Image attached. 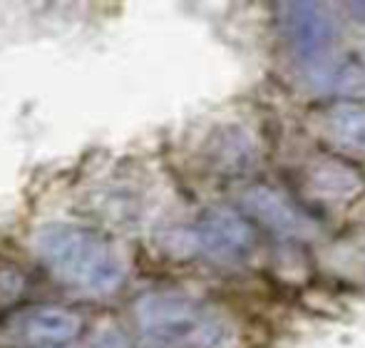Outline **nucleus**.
Masks as SVG:
<instances>
[{
  "mask_svg": "<svg viewBox=\"0 0 365 348\" xmlns=\"http://www.w3.org/2000/svg\"><path fill=\"white\" fill-rule=\"evenodd\" d=\"M35 252L60 281L87 294H115L125 281L120 252L92 229L50 224L35 237Z\"/></svg>",
  "mask_w": 365,
  "mask_h": 348,
  "instance_id": "1",
  "label": "nucleus"
},
{
  "mask_svg": "<svg viewBox=\"0 0 365 348\" xmlns=\"http://www.w3.org/2000/svg\"><path fill=\"white\" fill-rule=\"evenodd\" d=\"M135 319L142 339L154 348H217L226 336L219 316L174 291H154L137 301Z\"/></svg>",
  "mask_w": 365,
  "mask_h": 348,
  "instance_id": "2",
  "label": "nucleus"
},
{
  "mask_svg": "<svg viewBox=\"0 0 365 348\" xmlns=\"http://www.w3.org/2000/svg\"><path fill=\"white\" fill-rule=\"evenodd\" d=\"M284 30L291 53L306 68H321L336 45V23L318 3H291L284 10Z\"/></svg>",
  "mask_w": 365,
  "mask_h": 348,
  "instance_id": "3",
  "label": "nucleus"
},
{
  "mask_svg": "<svg viewBox=\"0 0 365 348\" xmlns=\"http://www.w3.org/2000/svg\"><path fill=\"white\" fill-rule=\"evenodd\" d=\"M197 252L221 264H236L246 259L254 249V229L239 212L226 207H214L199 217L192 229Z\"/></svg>",
  "mask_w": 365,
  "mask_h": 348,
  "instance_id": "4",
  "label": "nucleus"
},
{
  "mask_svg": "<svg viewBox=\"0 0 365 348\" xmlns=\"http://www.w3.org/2000/svg\"><path fill=\"white\" fill-rule=\"evenodd\" d=\"M82 316L63 306H43L20 316L13 329V339L30 348L63 346L75 341L82 334Z\"/></svg>",
  "mask_w": 365,
  "mask_h": 348,
  "instance_id": "5",
  "label": "nucleus"
},
{
  "mask_svg": "<svg viewBox=\"0 0 365 348\" xmlns=\"http://www.w3.org/2000/svg\"><path fill=\"white\" fill-rule=\"evenodd\" d=\"M321 132L346 155L365 157V105L338 102L321 115Z\"/></svg>",
  "mask_w": 365,
  "mask_h": 348,
  "instance_id": "6",
  "label": "nucleus"
},
{
  "mask_svg": "<svg viewBox=\"0 0 365 348\" xmlns=\"http://www.w3.org/2000/svg\"><path fill=\"white\" fill-rule=\"evenodd\" d=\"M246 204H249V209L261 219V222L274 224L276 229L291 232V229L298 227L296 214H293L276 194L266 192V189H256L254 194H249V197H246Z\"/></svg>",
  "mask_w": 365,
  "mask_h": 348,
  "instance_id": "7",
  "label": "nucleus"
},
{
  "mask_svg": "<svg viewBox=\"0 0 365 348\" xmlns=\"http://www.w3.org/2000/svg\"><path fill=\"white\" fill-rule=\"evenodd\" d=\"M28 294V276L13 261H0V314L13 309Z\"/></svg>",
  "mask_w": 365,
  "mask_h": 348,
  "instance_id": "8",
  "label": "nucleus"
},
{
  "mask_svg": "<svg viewBox=\"0 0 365 348\" xmlns=\"http://www.w3.org/2000/svg\"><path fill=\"white\" fill-rule=\"evenodd\" d=\"M351 10H353L356 15H361V18H365V3H353V5H351Z\"/></svg>",
  "mask_w": 365,
  "mask_h": 348,
  "instance_id": "9",
  "label": "nucleus"
}]
</instances>
